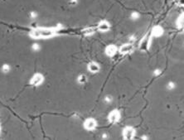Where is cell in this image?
Returning a JSON list of instances; mask_svg holds the SVG:
<instances>
[{
    "instance_id": "obj_1",
    "label": "cell",
    "mask_w": 184,
    "mask_h": 140,
    "mask_svg": "<svg viewBox=\"0 0 184 140\" xmlns=\"http://www.w3.org/2000/svg\"><path fill=\"white\" fill-rule=\"evenodd\" d=\"M61 28L62 27L60 25L55 27H35L29 33V35L34 39L50 38L56 36Z\"/></svg>"
},
{
    "instance_id": "obj_2",
    "label": "cell",
    "mask_w": 184,
    "mask_h": 140,
    "mask_svg": "<svg viewBox=\"0 0 184 140\" xmlns=\"http://www.w3.org/2000/svg\"><path fill=\"white\" fill-rule=\"evenodd\" d=\"M151 37L152 36L150 35H146L145 37H143V39L139 42V48L140 51H146L149 49L151 45Z\"/></svg>"
},
{
    "instance_id": "obj_3",
    "label": "cell",
    "mask_w": 184,
    "mask_h": 140,
    "mask_svg": "<svg viewBox=\"0 0 184 140\" xmlns=\"http://www.w3.org/2000/svg\"><path fill=\"white\" fill-rule=\"evenodd\" d=\"M44 81V76L41 73H36L30 80V84L33 86H39Z\"/></svg>"
},
{
    "instance_id": "obj_4",
    "label": "cell",
    "mask_w": 184,
    "mask_h": 140,
    "mask_svg": "<svg viewBox=\"0 0 184 140\" xmlns=\"http://www.w3.org/2000/svg\"><path fill=\"white\" fill-rule=\"evenodd\" d=\"M96 127H97V122L93 118H89L85 119L84 122V128L88 131H93L94 129H96Z\"/></svg>"
},
{
    "instance_id": "obj_5",
    "label": "cell",
    "mask_w": 184,
    "mask_h": 140,
    "mask_svg": "<svg viewBox=\"0 0 184 140\" xmlns=\"http://www.w3.org/2000/svg\"><path fill=\"white\" fill-rule=\"evenodd\" d=\"M135 136V130L133 127L131 126H127L123 130V138L125 139H133Z\"/></svg>"
},
{
    "instance_id": "obj_6",
    "label": "cell",
    "mask_w": 184,
    "mask_h": 140,
    "mask_svg": "<svg viewBox=\"0 0 184 140\" xmlns=\"http://www.w3.org/2000/svg\"><path fill=\"white\" fill-rule=\"evenodd\" d=\"M120 118H121L120 113L117 109H115V110L111 111L109 114V116H108V119H109V121L111 124L118 123L120 120Z\"/></svg>"
},
{
    "instance_id": "obj_7",
    "label": "cell",
    "mask_w": 184,
    "mask_h": 140,
    "mask_svg": "<svg viewBox=\"0 0 184 140\" xmlns=\"http://www.w3.org/2000/svg\"><path fill=\"white\" fill-rule=\"evenodd\" d=\"M133 51H134V46H133V44L130 43V42L122 45V46L119 47V53H120V54H123V55L129 54V53H131Z\"/></svg>"
},
{
    "instance_id": "obj_8",
    "label": "cell",
    "mask_w": 184,
    "mask_h": 140,
    "mask_svg": "<svg viewBox=\"0 0 184 140\" xmlns=\"http://www.w3.org/2000/svg\"><path fill=\"white\" fill-rule=\"evenodd\" d=\"M110 27H111L110 23L106 20L101 21L97 25V30L100 31V32H102V33H106V32L109 31Z\"/></svg>"
},
{
    "instance_id": "obj_9",
    "label": "cell",
    "mask_w": 184,
    "mask_h": 140,
    "mask_svg": "<svg viewBox=\"0 0 184 140\" xmlns=\"http://www.w3.org/2000/svg\"><path fill=\"white\" fill-rule=\"evenodd\" d=\"M87 69H88V71H90L91 73L95 74V73H98L101 71V66L97 62L92 61V62H90L88 64Z\"/></svg>"
},
{
    "instance_id": "obj_10",
    "label": "cell",
    "mask_w": 184,
    "mask_h": 140,
    "mask_svg": "<svg viewBox=\"0 0 184 140\" xmlns=\"http://www.w3.org/2000/svg\"><path fill=\"white\" fill-rule=\"evenodd\" d=\"M117 47L115 46V45H109V46H107V47H105V54H106L108 57H112L115 56L116 53H117Z\"/></svg>"
},
{
    "instance_id": "obj_11",
    "label": "cell",
    "mask_w": 184,
    "mask_h": 140,
    "mask_svg": "<svg viewBox=\"0 0 184 140\" xmlns=\"http://www.w3.org/2000/svg\"><path fill=\"white\" fill-rule=\"evenodd\" d=\"M163 33H164V30L161 26H155L152 28L150 34L152 37H159L163 36Z\"/></svg>"
},
{
    "instance_id": "obj_12",
    "label": "cell",
    "mask_w": 184,
    "mask_h": 140,
    "mask_svg": "<svg viewBox=\"0 0 184 140\" xmlns=\"http://www.w3.org/2000/svg\"><path fill=\"white\" fill-rule=\"evenodd\" d=\"M177 26L178 28L184 31V13L178 17L177 21Z\"/></svg>"
},
{
    "instance_id": "obj_13",
    "label": "cell",
    "mask_w": 184,
    "mask_h": 140,
    "mask_svg": "<svg viewBox=\"0 0 184 140\" xmlns=\"http://www.w3.org/2000/svg\"><path fill=\"white\" fill-rule=\"evenodd\" d=\"M95 28L91 27H85L81 31V33H82L84 36H91V35H93L95 33Z\"/></svg>"
},
{
    "instance_id": "obj_14",
    "label": "cell",
    "mask_w": 184,
    "mask_h": 140,
    "mask_svg": "<svg viewBox=\"0 0 184 140\" xmlns=\"http://www.w3.org/2000/svg\"><path fill=\"white\" fill-rule=\"evenodd\" d=\"M77 82L79 83L80 85H84L87 82V76L86 75L81 74L78 77H77Z\"/></svg>"
},
{
    "instance_id": "obj_15",
    "label": "cell",
    "mask_w": 184,
    "mask_h": 140,
    "mask_svg": "<svg viewBox=\"0 0 184 140\" xmlns=\"http://www.w3.org/2000/svg\"><path fill=\"white\" fill-rule=\"evenodd\" d=\"M112 101H113V96H112V95H107L105 96V98H104V102H105V104H107V105L111 104Z\"/></svg>"
},
{
    "instance_id": "obj_16",
    "label": "cell",
    "mask_w": 184,
    "mask_h": 140,
    "mask_svg": "<svg viewBox=\"0 0 184 140\" xmlns=\"http://www.w3.org/2000/svg\"><path fill=\"white\" fill-rule=\"evenodd\" d=\"M10 70H11V67H10V66L8 65V64H4V65H3V66H2V71H3L4 74L9 73V71H10Z\"/></svg>"
},
{
    "instance_id": "obj_17",
    "label": "cell",
    "mask_w": 184,
    "mask_h": 140,
    "mask_svg": "<svg viewBox=\"0 0 184 140\" xmlns=\"http://www.w3.org/2000/svg\"><path fill=\"white\" fill-rule=\"evenodd\" d=\"M41 49V46H40V44H38V43H37V42H35L33 43V45H32V51H33L35 52H37V51H39Z\"/></svg>"
},
{
    "instance_id": "obj_18",
    "label": "cell",
    "mask_w": 184,
    "mask_h": 140,
    "mask_svg": "<svg viewBox=\"0 0 184 140\" xmlns=\"http://www.w3.org/2000/svg\"><path fill=\"white\" fill-rule=\"evenodd\" d=\"M139 13H137V12H133L131 14H130V18L133 20V21H136V20H138L139 18Z\"/></svg>"
},
{
    "instance_id": "obj_19",
    "label": "cell",
    "mask_w": 184,
    "mask_h": 140,
    "mask_svg": "<svg viewBox=\"0 0 184 140\" xmlns=\"http://www.w3.org/2000/svg\"><path fill=\"white\" fill-rule=\"evenodd\" d=\"M166 87H167V89L168 91H173V89H175L176 88L175 83L173 82V81H169V82L167 84Z\"/></svg>"
},
{
    "instance_id": "obj_20",
    "label": "cell",
    "mask_w": 184,
    "mask_h": 140,
    "mask_svg": "<svg viewBox=\"0 0 184 140\" xmlns=\"http://www.w3.org/2000/svg\"><path fill=\"white\" fill-rule=\"evenodd\" d=\"M37 17H38V13H37V12L33 11V12H31V13H30V17H31L32 19H36Z\"/></svg>"
},
{
    "instance_id": "obj_21",
    "label": "cell",
    "mask_w": 184,
    "mask_h": 140,
    "mask_svg": "<svg viewBox=\"0 0 184 140\" xmlns=\"http://www.w3.org/2000/svg\"><path fill=\"white\" fill-rule=\"evenodd\" d=\"M69 3H70V5H71V6H75V5L78 3V0H70V1H69Z\"/></svg>"
},
{
    "instance_id": "obj_22",
    "label": "cell",
    "mask_w": 184,
    "mask_h": 140,
    "mask_svg": "<svg viewBox=\"0 0 184 140\" xmlns=\"http://www.w3.org/2000/svg\"><path fill=\"white\" fill-rule=\"evenodd\" d=\"M161 73H162V71H161V70H159V69H157V70H155L154 71V72H153V74H154V75H161Z\"/></svg>"
},
{
    "instance_id": "obj_23",
    "label": "cell",
    "mask_w": 184,
    "mask_h": 140,
    "mask_svg": "<svg viewBox=\"0 0 184 140\" xmlns=\"http://www.w3.org/2000/svg\"><path fill=\"white\" fill-rule=\"evenodd\" d=\"M178 2V4L181 5V6H184V0H177Z\"/></svg>"
},
{
    "instance_id": "obj_24",
    "label": "cell",
    "mask_w": 184,
    "mask_h": 140,
    "mask_svg": "<svg viewBox=\"0 0 184 140\" xmlns=\"http://www.w3.org/2000/svg\"><path fill=\"white\" fill-rule=\"evenodd\" d=\"M102 138H103V139H107V138H108V135H107L106 133H103V134H102Z\"/></svg>"
}]
</instances>
